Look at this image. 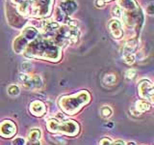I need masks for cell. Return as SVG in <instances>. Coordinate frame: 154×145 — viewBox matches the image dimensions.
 <instances>
[{
  "instance_id": "6da1fadb",
  "label": "cell",
  "mask_w": 154,
  "mask_h": 145,
  "mask_svg": "<svg viewBox=\"0 0 154 145\" xmlns=\"http://www.w3.org/2000/svg\"><path fill=\"white\" fill-rule=\"evenodd\" d=\"M25 55L29 58H38L49 61H58L61 58V50L52 40L37 38L25 48Z\"/></svg>"
},
{
  "instance_id": "7a4b0ae2",
  "label": "cell",
  "mask_w": 154,
  "mask_h": 145,
  "mask_svg": "<svg viewBox=\"0 0 154 145\" xmlns=\"http://www.w3.org/2000/svg\"><path fill=\"white\" fill-rule=\"evenodd\" d=\"M91 100V95L88 91H80L70 96H63L58 101V105L65 113L73 115L87 105Z\"/></svg>"
},
{
  "instance_id": "3957f363",
  "label": "cell",
  "mask_w": 154,
  "mask_h": 145,
  "mask_svg": "<svg viewBox=\"0 0 154 145\" xmlns=\"http://www.w3.org/2000/svg\"><path fill=\"white\" fill-rule=\"evenodd\" d=\"M52 3V0H26L18 5L17 10L24 16L42 18L51 13Z\"/></svg>"
},
{
  "instance_id": "277c9868",
  "label": "cell",
  "mask_w": 154,
  "mask_h": 145,
  "mask_svg": "<svg viewBox=\"0 0 154 145\" xmlns=\"http://www.w3.org/2000/svg\"><path fill=\"white\" fill-rule=\"evenodd\" d=\"M47 129L50 132H58L71 137H74L79 133V125L72 120H65L61 123L55 118H52L47 121Z\"/></svg>"
},
{
  "instance_id": "5b68a950",
  "label": "cell",
  "mask_w": 154,
  "mask_h": 145,
  "mask_svg": "<svg viewBox=\"0 0 154 145\" xmlns=\"http://www.w3.org/2000/svg\"><path fill=\"white\" fill-rule=\"evenodd\" d=\"M18 80L28 89H40L42 87V79L38 75L31 76L25 72H20L18 75Z\"/></svg>"
},
{
  "instance_id": "8992f818",
  "label": "cell",
  "mask_w": 154,
  "mask_h": 145,
  "mask_svg": "<svg viewBox=\"0 0 154 145\" xmlns=\"http://www.w3.org/2000/svg\"><path fill=\"white\" fill-rule=\"evenodd\" d=\"M139 95L142 97L143 99H146L150 104H153V94H154V88L153 84L150 80L148 79H143L139 83L138 86Z\"/></svg>"
},
{
  "instance_id": "52a82bcc",
  "label": "cell",
  "mask_w": 154,
  "mask_h": 145,
  "mask_svg": "<svg viewBox=\"0 0 154 145\" xmlns=\"http://www.w3.org/2000/svg\"><path fill=\"white\" fill-rule=\"evenodd\" d=\"M17 133V126L10 120L3 121L0 124V135L3 137H13Z\"/></svg>"
},
{
  "instance_id": "ba28073f",
  "label": "cell",
  "mask_w": 154,
  "mask_h": 145,
  "mask_svg": "<svg viewBox=\"0 0 154 145\" xmlns=\"http://www.w3.org/2000/svg\"><path fill=\"white\" fill-rule=\"evenodd\" d=\"M59 8L64 12L66 17H69L77 10V3L74 0H63L60 3Z\"/></svg>"
},
{
  "instance_id": "9c48e42d",
  "label": "cell",
  "mask_w": 154,
  "mask_h": 145,
  "mask_svg": "<svg viewBox=\"0 0 154 145\" xmlns=\"http://www.w3.org/2000/svg\"><path fill=\"white\" fill-rule=\"evenodd\" d=\"M109 29L111 34L115 39H120L123 35V30L122 27V23L118 19H113L109 23Z\"/></svg>"
},
{
  "instance_id": "30bf717a",
  "label": "cell",
  "mask_w": 154,
  "mask_h": 145,
  "mask_svg": "<svg viewBox=\"0 0 154 145\" xmlns=\"http://www.w3.org/2000/svg\"><path fill=\"white\" fill-rule=\"evenodd\" d=\"M46 111V106L42 101H34L30 104V112L35 116H42Z\"/></svg>"
},
{
  "instance_id": "8fae6325",
  "label": "cell",
  "mask_w": 154,
  "mask_h": 145,
  "mask_svg": "<svg viewBox=\"0 0 154 145\" xmlns=\"http://www.w3.org/2000/svg\"><path fill=\"white\" fill-rule=\"evenodd\" d=\"M28 46V41L23 36H18L17 39H14L13 43V48L14 52L17 53H22L25 50V48Z\"/></svg>"
},
{
  "instance_id": "7c38bea8",
  "label": "cell",
  "mask_w": 154,
  "mask_h": 145,
  "mask_svg": "<svg viewBox=\"0 0 154 145\" xmlns=\"http://www.w3.org/2000/svg\"><path fill=\"white\" fill-rule=\"evenodd\" d=\"M119 6L123 10L124 13L133 12L139 9V6L135 0H119Z\"/></svg>"
},
{
  "instance_id": "4fadbf2b",
  "label": "cell",
  "mask_w": 154,
  "mask_h": 145,
  "mask_svg": "<svg viewBox=\"0 0 154 145\" xmlns=\"http://www.w3.org/2000/svg\"><path fill=\"white\" fill-rule=\"evenodd\" d=\"M21 36H23L24 38H25L28 42H32L38 37V31L35 27L28 26V27L23 29Z\"/></svg>"
},
{
  "instance_id": "5bb4252c",
  "label": "cell",
  "mask_w": 154,
  "mask_h": 145,
  "mask_svg": "<svg viewBox=\"0 0 154 145\" xmlns=\"http://www.w3.org/2000/svg\"><path fill=\"white\" fill-rule=\"evenodd\" d=\"M60 25L59 23H57L56 21H46L42 22V29L43 32L46 34H50L53 35L58 29H59Z\"/></svg>"
},
{
  "instance_id": "9a60e30c",
  "label": "cell",
  "mask_w": 154,
  "mask_h": 145,
  "mask_svg": "<svg viewBox=\"0 0 154 145\" xmlns=\"http://www.w3.org/2000/svg\"><path fill=\"white\" fill-rule=\"evenodd\" d=\"M42 137V132L40 129H32L28 134V139L30 142H37L40 141Z\"/></svg>"
},
{
  "instance_id": "2e32d148",
  "label": "cell",
  "mask_w": 154,
  "mask_h": 145,
  "mask_svg": "<svg viewBox=\"0 0 154 145\" xmlns=\"http://www.w3.org/2000/svg\"><path fill=\"white\" fill-rule=\"evenodd\" d=\"M135 108H136L137 111H139V112H144V111L150 109V104H149L147 101L139 100L136 102Z\"/></svg>"
},
{
  "instance_id": "e0dca14e",
  "label": "cell",
  "mask_w": 154,
  "mask_h": 145,
  "mask_svg": "<svg viewBox=\"0 0 154 145\" xmlns=\"http://www.w3.org/2000/svg\"><path fill=\"white\" fill-rule=\"evenodd\" d=\"M137 47V41L130 40L128 41L123 47V54H128V53H134L135 50Z\"/></svg>"
},
{
  "instance_id": "ac0fdd59",
  "label": "cell",
  "mask_w": 154,
  "mask_h": 145,
  "mask_svg": "<svg viewBox=\"0 0 154 145\" xmlns=\"http://www.w3.org/2000/svg\"><path fill=\"white\" fill-rule=\"evenodd\" d=\"M100 114L103 118H110L113 114V109L109 105H103L100 108Z\"/></svg>"
},
{
  "instance_id": "d6986e66",
  "label": "cell",
  "mask_w": 154,
  "mask_h": 145,
  "mask_svg": "<svg viewBox=\"0 0 154 145\" xmlns=\"http://www.w3.org/2000/svg\"><path fill=\"white\" fill-rule=\"evenodd\" d=\"M8 95L11 96V97H17L19 95L20 93V89H19V87L16 84H11L9 87H8Z\"/></svg>"
},
{
  "instance_id": "ffe728a7",
  "label": "cell",
  "mask_w": 154,
  "mask_h": 145,
  "mask_svg": "<svg viewBox=\"0 0 154 145\" xmlns=\"http://www.w3.org/2000/svg\"><path fill=\"white\" fill-rule=\"evenodd\" d=\"M54 18H55L56 21H65L66 18V16L64 14V12H63L62 10L58 7V8L55 9Z\"/></svg>"
},
{
  "instance_id": "44dd1931",
  "label": "cell",
  "mask_w": 154,
  "mask_h": 145,
  "mask_svg": "<svg viewBox=\"0 0 154 145\" xmlns=\"http://www.w3.org/2000/svg\"><path fill=\"white\" fill-rule=\"evenodd\" d=\"M116 80H117V77L113 74H109V75H105L103 77V83L105 85H114Z\"/></svg>"
},
{
  "instance_id": "7402d4cb",
  "label": "cell",
  "mask_w": 154,
  "mask_h": 145,
  "mask_svg": "<svg viewBox=\"0 0 154 145\" xmlns=\"http://www.w3.org/2000/svg\"><path fill=\"white\" fill-rule=\"evenodd\" d=\"M112 16L116 18H122L123 16V10L120 8L119 5H115L112 8Z\"/></svg>"
},
{
  "instance_id": "603a6c76",
  "label": "cell",
  "mask_w": 154,
  "mask_h": 145,
  "mask_svg": "<svg viewBox=\"0 0 154 145\" xmlns=\"http://www.w3.org/2000/svg\"><path fill=\"white\" fill-rule=\"evenodd\" d=\"M124 62L128 65H133L136 61V56L134 53H128V54H123Z\"/></svg>"
},
{
  "instance_id": "cb8c5ba5",
  "label": "cell",
  "mask_w": 154,
  "mask_h": 145,
  "mask_svg": "<svg viewBox=\"0 0 154 145\" xmlns=\"http://www.w3.org/2000/svg\"><path fill=\"white\" fill-rule=\"evenodd\" d=\"M33 69V65L31 64V62H23L22 64H21V70L23 72H31Z\"/></svg>"
},
{
  "instance_id": "d4e9b609",
  "label": "cell",
  "mask_w": 154,
  "mask_h": 145,
  "mask_svg": "<svg viewBox=\"0 0 154 145\" xmlns=\"http://www.w3.org/2000/svg\"><path fill=\"white\" fill-rule=\"evenodd\" d=\"M137 74V71L135 69H129L125 72V77H126L127 79H133L135 76Z\"/></svg>"
},
{
  "instance_id": "484cf974",
  "label": "cell",
  "mask_w": 154,
  "mask_h": 145,
  "mask_svg": "<svg viewBox=\"0 0 154 145\" xmlns=\"http://www.w3.org/2000/svg\"><path fill=\"white\" fill-rule=\"evenodd\" d=\"M13 145H26V140L21 137H16L12 142Z\"/></svg>"
},
{
  "instance_id": "4316f807",
  "label": "cell",
  "mask_w": 154,
  "mask_h": 145,
  "mask_svg": "<svg viewBox=\"0 0 154 145\" xmlns=\"http://www.w3.org/2000/svg\"><path fill=\"white\" fill-rule=\"evenodd\" d=\"M99 145H112V140L108 137H104L100 140Z\"/></svg>"
},
{
  "instance_id": "83f0119b",
  "label": "cell",
  "mask_w": 154,
  "mask_h": 145,
  "mask_svg": "<svg viewBox=\"0 0 154 145\" xmlns=\"http://www.w3.org/2000/svg\"><path fill=\"white\" fill-rule=\"evenodd\" d=\"M55 119L58 120V121H60V122H61V121H65V120H66V116L64 113L58 112V113H56Z\"/></svg>"
},
{
  "instance_id": "f1b7e54d",
  "label": "cell",
  "mask_w": 154,
  "mask_h": 145,
  "mask_svg": "<svg viewBox=\"0 0 154 145\" xmlns=\"http://www.w3.org/2000/svg\"><path fill=\"white\" fill-rule=\"evenodd\" d=\"M95 6L97 8H102L105 6V1L104 0H95Z\"/></svg>"
},
{
  "instance_id": "f546056e",
  "label": "cell",
  "mask_w": 154,
  "mask_h": 145,
  "mask_svg": "<svg viewBox=\"0 0 154 145\" xmlns=\"http://www.w3.org/2000/svg\"><path fill=\"white\" fill-rule=\"evenodd\" d=\"M146 12H147V14H153V13H154V5L152 4V3H150L147 6V8H146Z\"/></svg>"
},
{
  "instance_id": "4dcf8cb0",
  "label": "cell",
  "mask_w": 154,
  "mask_h": 145,
  "mask_svg": "<svg viewBox=\"0 0 154 145\" xmlns=\"http://www.w3.org/2000/svg\"><path fill=\"white\" fill-rule=\"evenodd\" d=\"M26 0H13V2L14 3V4H17V5H20V4H22L23 2H25Z\"/></svg>"
},
{
  "instance_id": "1f68e13d",
  "label": "cell",
  "mask_w": 154,
  "mask_h": 145,
  "mask_svg": "<svg viewBox=\"0 0 154 145\" xmlns=\"http://www.w3.org/2000/svg\"><path fill=\"white\" fill-rule=\"evenodd\" d=\"M112 145H125V143L122 140H118V141H115L114 143H112Z\"/></svg>"
},
{
  "instance_id": "d6a6232c",
  "label": "cell",
  "mask_w": 154,
  "mask_h": 145,
  "mask_svg": "<svg viewBox=\"0 0 154 145\" xmlns=\"http://www.w3.org/2000/svg\"><path fill=\"white\" fill-rule=\"evenodd\" d=\"M126 145H137V144L135 143V142H133V141H130V142H128Z\"/></svg>"
},
{
  "instance_id": "836d02e7",
  "label": "cell",
  "mask_w": 154,
  "mask_h": 145,
  "mask_svg": "<svg viewBox=\"0 0 154 145\" xmlns=\"http://www.w3.org/2000/svg\"><path fill=\"white\" fill-rule=\"evenodd\" d=\"M32 145H40V141H37V142H32Z\"/></svg>"
},
{
  "instance_id": "e575fe53",
  "label": "cell",
  "mask_w": 154,
  "mask_h": 145,
  "mask_svg": "<svg viewBox=\"0 0 154 145\" xmlns=\"http://www.w3.org/2000/svg\"><path fill=\"white\" fill-rule=\"evenodd\" d=\"M104 1L106 2V1H111V0H104Z\"/></svg>"
}]
</instances>
